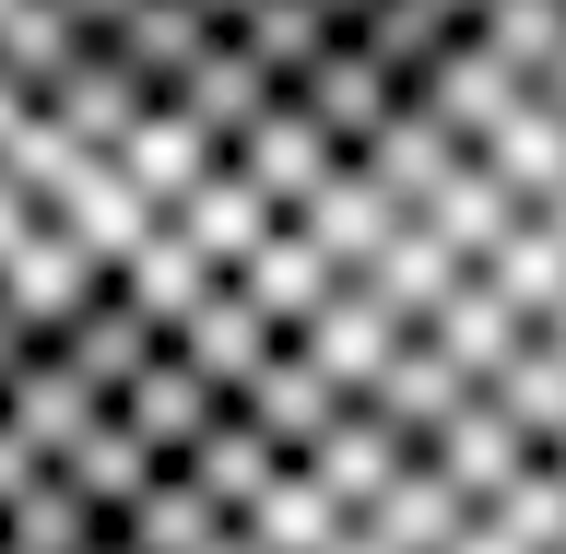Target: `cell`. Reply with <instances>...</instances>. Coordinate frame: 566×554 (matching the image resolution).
<instances>
[{"mask_svg": "<svg viewBox=\"0 0 566 554\" xmlns=\"http://www.w3.org/2000/svg\"><path fill=\"white\" fill-rule=\"evenodd\" d=\"M142 554H566V0H495L295 189Z\"/></svg>", "mask_w": 566, "mask_h": 554, "instance_id": "1", "label": "cell"}, {"mask_svg": "<svg viewBox=\"0 0 566 554\" xmlns=\"http://www.w3.org/2000/svg\"><path fill=\"white\" fill-rule=\"evenodd\" d=\"M201 0H0V307L83 248Z\"/></svg>", "mask_w": 566, "mask_h": 554, "instance_id": "2", "label": "cell"}]
</instances>
